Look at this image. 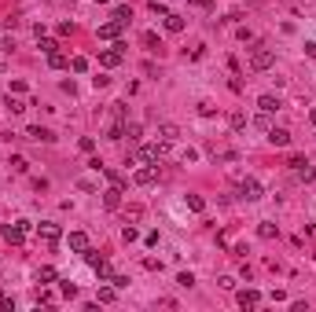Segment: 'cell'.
I'll return each mask as SVG.
<instances>
[{
	"instance_id": "cell-44",
	"label": "cell",
	"mask_w": 316,
	"mask_h": 312,
	"mask_svg": "<svg viewBox=\"0 0 316 312\" xmlns=\"http://www.w3.org/2000/svg\"><path fill=\"white\" fill-rule=\"evenodd\" d=\"M213 0H191V8H210Z\"/></svg>"
},
{
	"instance_id": "cell-19",
	"label": "cell",
	"mask_w": 316,
	"mask_h": 312,
	"mask_svg": "<svg viewBox=\"0 0 316 312\" xmlns=\"http://www.w3.org/2000/svg\"><path fill=\"white\" fill-rule=\"evenodd\" d=\"M122 136H125V121H122V118H114V125L107 129V140H122Z\"/></svg>"
},
{
	"instance_id": "cell-42",
	"label": "cell",
	"mask_w": 316,
	"mask_h": 312,
	"mask_svg": "<svg viewBox=\"0 0 316 312\" xmlns=\"http://www.w3.org/2000/svg\"><path fill=\"white\" fill-rule=\"evenodd\" d=\"M48 301H52V294H48V290L41 286V290H37V305H48Z\"/></svg>"
},
{
	"instance_id": "cell-7",
	"label": "cell",
	"mask_w": 316,
	"mask_h": 312,
	"mask_svg": "<svg viewBox=\"0 0 316 312\" xmlns=\"http://www.w3.org/2000/svg\"><path fill=\"white\" fill-rule=\"evenodd\" d=\"M239 195L246 198V202H258V198H261L265 191H261V184L254 180V176H246V180H239Z\"/></svg>"
},
{
	"instance_id": "cell-33",
	"label": "cell",
	"mask_w": 316,
	"mask_h": 312,
	"mask_svg": "<svg viewBox=\"0 0 316 312\" xmlns=\"http://www.w3.org/2000/svg\"><path fill=\"white\" fill-rule=\"evenodd\" d=\"M77 147H81L85 154H92V151H96V140H92V136H81V143H77Z\"/></svg>"
},
{
	"instance_id": "cell-45",
	"label": "cell",
	"mask_w": 316,
	"mask_h": 312,
	"mask_svg": "<svg viewBox=\"0 0 316 312\" xmlns=\"http://www.w3.org/2000/svg\"><path fill=\"white\" fill-rule=\"evenodd\" d=\"M309 121H312V125H316V107H312V110H309Z\"/></svg>"
},
{
	"instance_id": "cell-22",
	"label": "cell",
	"mask_w": 316,
	"mask_h": 312,
	"mask_svg": "<svg viewBox=\"0 0 316 312\" xmlns=\"http://www.w3.org/2000/svg\"><path fill=\"white\" fill-rule=\"evenodd\" d=\"M188 210L191 213H202V210H206V198H202V195H188Z\"/></svg>"
},
{
	"instance_id": "cell-46",
	"label": "cell",
	"mask_w": 316,
	"mask_h": 312,
	"mask_svg": "<svg viewBox=\"0 0 316 312\" xmlns=\"http://www.w3.org/2000/svg\"><path fill=\"white\" fill-rule=\"evenodd\" d=\"M96 4H110V0H96Z\"/></svg>"
},
{
	"instance_id": "cell-41",
	"label": "cell",
	"mask_w": 316,
	"mask_h": 312,
	"mask_svg": "<svg viewBox=\"0 0 316 312\" xmlns=\"http://www.w3.org/2000/svg\"><path fill=\"white\" fill-rule=\"evenodd\" d=\"M151 11H154V15H162V18L169 15V11H166V4H158V0H151Z\"/></svg>"
},
{
	"instance_id": "cell-4",
	"label": "cell",
	"mask_w": 316,
	"mask_h": 312,
	"mask_svg": "<svg viewBox=\"0 0 316 312\" xmlns=\"http://www.w3.org/2000/svg\"><path fill=\"white\" fill-rule=\"evenodd\" d=\"M37 235H41V242L55 246V242L63 239V228H59V224H52V220H41V224H37Z\"/></svg>"
},
{
	"instance_id": "cell-3",
	"label": "cell",
	"mask_w": 316,
	"mask_h": 312,
	"mask_svg": "<svg viewBox=\"0 0 316 312\" xmlns=\"http://www.w3.org/2000/svg\"><path fill=\"white\" fill-rule=\"evenodd\" d=\"M4 242H11V246H22V242H26V220L4 224Z\"/></svg>"
},
{
	"instance_id": "cell-9",
	"label": "cell",
	"mask_w": 316,
	"mask_h": 312,
	"mask_svg": "<svg viewBox=\"0 0 316 312\" xmlns=\"http://www.w3.org/2000/svg\"><path fill=\"white\" fill-rule=\"evenodd\" d=\"M66 246H70L74 254H85L88 250V235L85 232H70V235H66Z\"/></svg>"
},
{
	"instance_id": "cell-32",
	"label": "cell",
	"mask_w": 316,
	"mask_h": 312,
	"mask_svg": "<svg viewBox=\"0 0 316 312\" xmlns=\"http://www.w3.org/2000/svg\"><path fill=\"white\" fill-rule=\"evenodd\" d=\"M8 110H11V114H22V110H26V103H22V99H11V96H8Z\"/></svg>"
},
{
	"instance_id": "cell-1",
	"label": "cell",
	"mask_w": 316,
	"mask_h": 312,
	"mask_svg": "<svg viewBox=\"0 0 316 312\" xmlns=\"http://www.w3.org/2000/svg\"><path fill=\"white\" fill-rule=\"evenodd\" d=\"M272 66H276V52L265 48V44H258V48L250 52V70L254 74H265V70H272Z\"/></svg>"
},
{
	"instance_id": "cell-6",
	"label": "cell",
	"mask_w": 316,
	"mask_h": 312,
	"mask_svg": "<svg viewBox=\"0 0 316 312\" xmlns=\"http://www.w3.org/2000/svg\"><path fill=\"white\" fill-rule=\"evenodd\" d=\"M122 59H125V44H122V40L114 44V48L100 52V66H122Z\"/></svg>"
},
{
	"instance_id": "cell-31",
	"label": "cell",
	"mask_w": 316,
	"mask_h": 312,
	"mask_svg": "<svg viewBox=\"0 0 316 312\" xmlns=\"http://www.w3.org/2000/svg\"><path fill=\"white\" fill-rule=\"evenodd\" d=\"M59 290H63L66 298H74V294H77V286H74L70 279H59Z\"/></svg>"
},
{
	"instance_id": "cell-26",
	"label": "cell",
	"mask_w": 316,
	"mask_h": 312,
	"mask_svg": "<svg viewBox=\"0 0 316 312\" xmlns=\"http://www.w3.org/2000/svg\"><path fill=\"white\" fill-rule=\"evenodd\" d=\"M48 66H52V70H63V66H66V55H63V52H52V55H48Z\"/></svg>"
},
{
	"instance_id": "cell-28",
	"label": "cell",
	"mask_w": 316,
	"mask_h": 312,
	"mask_svg": "<svg viewBox=\"0 0 316 312\" xmlns=\"http://www.w3.org/2000/svg\"><path fill=\"white\" fill-rule=\"evenodd\" d=\"M37 40H41V52H44V55H52V52H59V44H55V40H48V37H37Z\"/></svg>"
},
{
	"instance_id": "cell-18",
	"label": "cell",
	"mask_w": 316,
	"mask_h": 312,
	"mask_svg": "<svg viewBox=\"0 0 316 312\" xmlns=\"http://www.w3.org/2000/svg\"><path fill=\"white\" fill-rule=\"evenodd\" d=\"M100 173H103V176H107V180H110V184H114V188H122V191H125V176H122L118 169H110V165H103Z\"/></svg>"
},
{
	"instance_id": "cell-10",
	"label": "cell",
	"mask_w": 316,
	"mask_h": 312,
	"mask_svg": "<svg viewBox=\"0 0 316 312\" xmlns=\"http://www.w3.org/2000/svg\"><path fill=\"white\" fill-rule=\"evenodd\" d=\"M122 195H125L122 188H114V184H110V188L103 191V206H107V210H118V206H122Z\"/></svg>"
},
{
	"instance_id": "cell-20",
	"label": "cell",
	"mask_w": 316,
	"mask_h": 312,
	"mask_svg": "<svg viewBox=\"0 0 316 312\" xmlns=\"http://www.w3.org/2000/svg\"><path fill=\"white\" fill-rule=\"evenodd\" d=\"M166 30H169V33H180V30H184V18L169 11V15H166Z\"/></svg>"
},
{
	"instance_id": "cell-29",
	"label": "cell",
	"mask_w": 316,
	"mask_h": 312,
	"mask_svg": "<svg viewBox=\"0 0 316 312\" xmlns=\"http://www.w3.org/2000/svg\"><path fill=\"white\" fill-rule=\"evenodd\" d=\"M125 136H129V140H140V136H144V129H140V121H132V125H125Z\"/></svg>"
},
{
	"instance_id": "cell-37",
	"label": "cell",
	"mask_w": 316,
	"mask_h": 312,
	"mask_svg": "<svg viewBox=\"0 0 316 312\" xmlns=\"http://www.w3.org/2000/svg\"><path fill=\"white\" fill-rule=\"evenodd\" d=\"M122 239H125V242H136V239H140V232H136V228H132V224H129V228L122 232Z\"/></svg>"
},
{
	"instance_id": "cell-5",
	"label": "cell",
	"mask_w": 316,
	"mask_h": 312,
	"mask_svg": "<svg viewBox=\"0 0 316 312\" xmlns=\"http://www.w3.org/2000/svg\"><path fill=\"white\" fill-rule=\"evenodd\" d=\"M158 180V165H151V162H144L136 173H132V184H140V188H151Z\"/></svg>"
},
{
	"instance_id": "cell-11",
	"label": "cell",
	"mask_w": 316,
	"mask_h": 312,
	"mask_svg": "<svg viewBox=\"0 0 316 312\" xmlns=\"http://www.w3.org/2000/svg\"><path fill=\"white\" fill-rule=\"evenodd\" d=\"M26 140H33V143H52L55 136H52L48 129H41V125H30V129H26Z\"/></svg>"
},
{
	"instance_id": "cell-36",
	"label": "cell",
	"mask_w": 316,
	"mask_h": 312,
	"mask_svg": "<svg viewBox=\"0 0 316 312\" xmlns=\"http://www.w3.org/2000/svg\"><path fill=\"white\" fill-rule=\"evenodd\" d=\"M26 165H30V162H26V158H18V154L11 158V169H15V173H26Z\"/></svg>"
},
{
	"instance_id": "cell-38",
	"label": "cell",
	"mask_w": 316,
	"mask_h": 312,
	"mask_svg": "<svg viewBox=\"0 0 316 312\" xmlns=\"http://www.w3.org/2000/svg\"><path fill=\"white\" fill-rule=\"evenodd\" d=\"M107 283H114V286H118V290H125V286H129V276H110Z\"/></svg>"
},
{
	"instance_id": "cell-25",
	"label": "cell",
	"mask_w": 316,
	"mask_h": 312,
	"mask_svg": "<svg viewBox=\"0 0 316 312\" xmlns=\"http://www.w3.org/2000/svg\"><path fill=\"white\" fill-rule=\"evenodd\" d=\"M70 70H74V74H85V70H88V59H85V55H74V59H70Z\"/></svg>"
},
{
	"instance_id": "cell-39",
	"label": "cell",
	"mask_w": 316,
	"mask_h": 312,
	"mask_svg": "<svg viewBox=\"0 0 316 312\" xmlns=\"http://www.w3.org/2000/svg\"><path fill=\"white\" fill-rule=\"evenodd\" d=\"M254 125H258V129H265V132L272 129V121H268V114H265V110H261V114H258V121H254Z\"/></svg>"
},
{
	"instance_id": "cell-30",
	"label": "cell",
	"mask_w": 316,
	"mask_h": 312,
	"mask_svg": "<svg viewBox=\"0 0 316 312\" xmlns=\"http://www.w3.org/2000/svg\"><path fill=\"white\" fill-rule=\"evenodd\" d=\"M228 121H232V129H235V132H243V129H246V114H239V110H235Z\"/></svg>"
},
{
	"instance_id": "cell-17",
	"label": "cell",
	"mask_w": 316,
	"mask_h": 312,
	"mask_svg": "<svg viewBox=\"0 0 316 312\" xmlns=\"http://www.w3.org/2000/svg\"><path fill=\"white\" fill-rule=\"evenodd\" d=\"M280 107H283V103H280L276 96H261V99H258V110H265V114H276Z\"/></svg>"
},
{
	"instance_id": "cell-15",
	"label": "cell",
	"mask_w": 316,
	"mask_h": 312,
	"mask_svg": "<svg viewBox=\"0 0 316 312\" xmlns=\"http://www.w3.org/2000/svg\"><path fill=\"white\" fill-rule=\"evenodd\" d=\"M239 305L243 308H258L261 305V294L258 290H239Z\"/></svg>"
},
{
	"instance_id": "cell-16",
	"label": "cell",
	"mask_w": 316,
	"mask_h": 312,
	"mask_svg": "<svg viewBox=\"0 0 316 312\" xmlns=\"http://www.w3.org/2000/svg\"><path fill=\"white\" fill-rule=\"evenodd\" d=\"M110 18H114V22H122V26H129V18H132V8H129V4H114Z\"/></svg>"
},
{
	"instance_id": "cell-27",
	"label": "cell",
	"mask_w": 316,
	"mask_h": 312,
	"mask_svg": "<svg viewBox=\"0 0 316 312\" xmlns=\"http://www.w3.org/2000/svg\"><path fill=\"white\" fill-rule=\"evenodd\" d=\"M92 272H96V276L107 283V279H110V264H107V261H100V264H92Z\"/></svg>"
},
{
	"instance_id": "cell-13",
	"label": "cell",
	"mask_w": 316,
	"mask_h": 312,
	"mask_svg": "<svg viewBox=\"0 0 316 312\" xmlns=\"http://www.w3.org/2000/svg\"><path fill=\"white\" fill-rule=\"evenodd\" d=\"M180 136V129L173 125V121H162V125H158V140H166V143H173Z\"/></svg>"
},
{
	"instance_id": "cell-40",
	"label": "cell",
	"mask_w": 316,
	"mask_h": 312,
	"mask_svg": "<svg viewBox=\"0 0 316 312\" xmlns=\"http://www.w3.org/2000/svg\"><path fill=\"white\" fill-rule=\"evenodd\" d=\"M176 283H180V286H191V283H195V276H191V272H180V276H176Z\"/></svg>"
},
{
	"instance_id": "cell-43",
	"label": "cell",
	"mask_w": 316,
	"mask_h": 312,
	"mask_svg": "<svg viewBox=\"0 0 316 312\" xmlns=\"http://www.w3.org/2000/svg\"><path fill=\"white\" fill-rule=\"evenodd\" d=\"M305 55H309V59H316V40H305Z\"/></svg>"
},
{
	"instance_id": "cell-34",
	"label": "cell",
	"mask_w": 316,
	"mask_h": 312,
	"mask_svg": "<svg viewBox=\"0 0 316 312\" xmlns=\"http://www.w3.org/2000/svg\"><path fill=\"white\" fill-rule=\"evenodd\" d=\"M199 114H202V118H213L217 107H213V103H199Z\"/></svg>"
},
{
	"instance_id": "cell-21",
	"label": "cell",
	"mask_w": 316,
	"mask_h": 312,
	"mask_svg": "<svg viewBox=\"0 0 316 312\" xmlns=\"http://www.w3.org/2000/svg\"><path fill=\"white\" fill-rule=\"evenodd\" d=\"M114 298H118V286H114V283H110V286H100V301H103V305H110Z\"/></svg>"
},
{
	"instance_id": "cell-8",
	"label": "cell",
	"mask_w": 316,
	"mask_h": 312,
	"mask_svg": "<svg viewBox=\"0 0 316 312\" xmlns=\"http://www.w3.org/2000/svg\"><path fill=\"white\" fill-rule=\"evenodd\" d=\"M122 22H114V18H110V22H103V26H100V40H118L122 37Z\"/></svg>"
},
{
	"instance_id": "cell-35",
	"label": "cell",
	"mask_w": 316,
	"mask_h": 312,
	"mask_svg": "<svg viewBox=\"0 0 316 312\" xmlns=\"http://www.w3.org/2000/svg\"><path fill=\"white\" fill-rule=\"evenodd\" d=\"M217 286H221V290H235V279H232V276H221Z\"/></svg>"
},
{
	"instance_id": "cell-14",
	"label": "cell",
	"mask_w": 316,
	"mask_h": 312,
	"mask_svg": "<svg viewBox=\"0 0 316 312\" xmlns=\"http://www.w3.org/2000/svg\"><path fill=\"white\" fill-rule=\"evenodd\" d=\"M37 283L44 286V283H59V272L52 268V264H41V268H37Z\"/></svg>"
},
{
	"instance_id": "cell-23",
	"label": "cell",
	"mask_w": 316,
	"mask_h": 312,
	"mask_svg": "<svg viewBox=\"0 0 316 312\" xmlns=\"http://www.w3.org/2000/svg\"><path fill=\"white\" fill-rule=\"evenodd\" d=\"M144 44H147V52H158V48H162V40H158V33H144Z\"/></svg>"
},
{
	"instance_id": "cell-2",
	"label": "cell",
	"mask_w": 316,
	"mask_h": 312,
	"mask_svg": "<svg viewBox=\"0 0 316 312\" xmlns=\"http://www.w3.org/2000/svg\"><path fill=\"white\" fill-rule=\"evenodd\" d=\"M166 151H169V143H166V140H154V143H144V147L136 151V158H140V162H151V165H158V162L166 158Z\"/></svg>"
},
{
	"instance_id": "cell-24",
	"label": "cell",
	"mask_w": 316,
	"mask_h": 312,
	"mask_svg": "<svg viewBox=\"0 0 316 312\" xmlns=\"http://www.w3.org/2000/svg\"><path fill=\"white\" fill-rule=\"evenodd\" d=\"M258 235H261V239H276V224H268V220H261V224H258Z\"/></svg>"
},
{
	"instance_id": "cell-12",
	"label": "cell",
	"mask_w": 316,
	"mask_h": 312,
	"mask_svg": "<svg viewBox=\"0 0 316 312\" xmlns=\"http://www.w3.org/2000/svg\"><path fill=\"white\" fill-rule=\"evenodd\" d=\"M265 136H268V143H272V147H287V143H290V132H287V129H276V125L268 129Z\"/></svg>"
}]
</instances>
